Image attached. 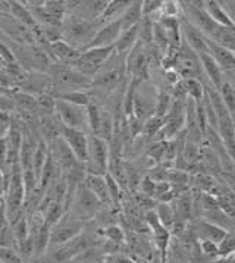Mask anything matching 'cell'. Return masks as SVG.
I'll use <instances>...</instances> for the list:
<instances>
[{"label":"cell","mask_w":235,"mask_h":263,"mask_svg":"<svg viewBox=\"0 0 235 263\" xmlns=\"http://www.w3.org/2000/svg\"><path fill=\"white\" fill-rule=\"evenodd\" d=\"M47 74L50 75V80H52V87L49 93L53 95L54 97L65 95V93L80 91V90H91V85H93L91 78L80 74L72 66L62 65V63H53Z\"/></svg>","instance_id":"6da1fadb"},{"label":"cell","mask_w":235,"mask_h":263,"mask_svg":"<svg viewBox=\"0 0 235 263\" xmlns=\"http://www.w3.org/2000/svg\"><path fill=\"white\" fill-rule=\"evenodd\" d=\"M99 28L100 27L97 21L86 20L76 13L68 12L62 25V40L69 43L80 52H84L88 49L90 43L93 42Z\"/></svg>","instance_id":"7a4b0ae2"},{"label":"cell","mask_w":235,"mask_h":263,"mask_svg":"<svg viewBox=\"0 0 235 263\" xmlns=\"http://www.w3.org/2000/svg\"><path fill=\"white\" fill-rule=\"evenodd\" d=\"M110 162V143L103 138L91 136L88 140V159L84 165L87 175L106 177Z\"/></svg>","instance_id":"3957f363"},{"label":"cell","mask_w":235,"mask_h":263,"mask_svg":"<svg viewBox=\"0 0 235 263\" xmlns=\"http://www.w3.org/2000/svg\"><path fill=\"white\" fill-rule=\"evenodd\" d=\"M102 206L103 204L100 203V200L83 182L78 185V189L75 191L68 213H71L78 221L87 222L96 218L99 211L102 209Z\"/></svg>","instance_id":"277c9868"},{"label":"cell","mask_w":235,"mask_h":263,"mask_svg":"<svg viewBox=\"0 0 235 263\" xmlns=\"http://www.w3.org/2000/svg\"><path fill=\"white\" fill-rule=\"evenodd\" d=\"M175 69L180 72L182 80L185 78H195L200 80L204 85H210L203 71V65L200 56L192 50L187 43L182 40L180 50L175 54Z\"/></svg>","instance_id":"5b68a950"},{"label":"cell","mask_w":235,"mask_h":263,"mask_svg":"<svg viewBox=\"0 0 235 263\" xmlns=\"http://www.w3.org/2000/svg\"><path fill=\"white\" fill-rule=\"evenodd\" d=\"M115 47H94L87 49L81 53L80 59L72 65V68L76 69L80 74L86 75L88 78H94L99 71L105 66V63L113 56Z\"/></svg>","instance_id":"8992f818"},{"label":"cell","mask_w":235,"mask_h":263,"mask_svg":"<svg viewBox=\"0 0 235 263\" xmlns=\"http://www.w3.org/2000/svg\"><path fill=\"white\" fill-rule=\"evenodd\" d=\"M56 115L65 128L80 129V131H84V133L90 134L87 107L72 105V103L65 102V100L56 99Z\"/></svg>","instance_id":"52a82bcc"},{"label":"cell","mask_w":235,"mask_h":263,"mask_svg":"<svg viewBox=\"0 0 235 263\" xmlns=\"http://www.w3.org/2000/svg\"><path fill=\"white\" fill-rule=\"evenodd\" d=\"M158 87L150 81H143L137 88L135 100H134V118L141 122L147 121L156 112L158 102Z\"/></svg>","instance_id":"ba28073f"},{"label":"cell","mask_w":235,"mask_h":263,"mask_svg":"<svg viewBox=\"0 0 235 263\" xmlns=\"http://www.w3.org/2000/svg\"><path fill=\"white\" fill-rule=\"evenodd\" d=\"M125 68H127V75H129V78L140 80V81H149V54H147V46L144 43H137L135 47L127 54Z\"/></svg>","instance_id":"9c48e42d"},{"label":"cell","mask_w":235,"mask_h":263,"mask_svg":"<svg viewBox=\"0 0 235 263\" xmlns=\"http://www.w3.org/2000/svg\"><path fill=\"white\" fill-rule=\"evenodd\" d=\"M84 222L78 221L71 213H66L62 221L52 228L50 235V247H59L65 242L74 240L80 234H83Z\"/></svg>","instance_id":"30bf717a"},{"label":"cell","mask_w":235,"mask_h":263,"mask_svg":"<svg viewBox=\"0 0 235 263\" xmlns=\"http://www.w3.org/2000/svg\"><path fill=\"white\" fill-rule=\"evenodd\" d=\"M88 246H90V240L83 232L78 237H75L74 240L65 242L59 247H50V249H53V252L49 253L47 256L50 257L52 263H62L74 259L75 256H81L83 253L87 252Z\"/></svg>","instance_id":"8fae6325"},{"label":"cell","mask_w":235,"mask_h":263,"mask_svg":"<svg viewBox=\"0 0 235 263\" xmlns=\"http://www.w3.org/2000/svg\"><path fill=\"white\" fill-rule=\"evenodd\" d=\"M62 138L68 144V147L72 150L74 156L76 160L83 165L87 163L88 159V140H90V134L80 131V129H72V128H65L62 131Z\"/></svg>","instance_id":"7c38bea8"},{"label":"cell","mask_w":235,"mask_h":263,"mask_svg":"<svg viewBox=\"0 0 235 263\" xmlns=\"http://www.w3.org/2000/svg\"><path fill=\"white\" fill-rule=\"evenodd\" d=\"M49 153H50V156L54 160L56 166L61 169L62 174H68L69 171H72L78 165H81L74 156L72 150L68 147V144L65 143L62 137L59 138V140H56L52 144H49Z\"/></svg>","instance_id":"4fadbf2b"},{"label":"cell","mask_w":235,"mask_h":263,"mask_svg":"<svg viewBox=\"0 0 235 263\" xmlns=\"http://www.w3.org/2000/svg\"><path fill=\"white\" fill-rule=\"evenodd\" d=\"M181 32L182 40L187 43L197 54L209 53L207 37L195 25H192L191 22L188 21L187 18H184V16L181 18Z\"/></svg>","instance_id":"5bb4252c"},{"label":"cell","mask_w":235,"mask_h":263,"mask_svg":"<svg viewBox=\"0 0 235 263\" xmlns=\"http://www.w3.org/2000/svg\"><path fill=\"white\" fill-rule=\"evenodd\" d=\"M122 32H124V30H122L121 20L106 24V25L99 28V31L96 32L93 42L90 43L88 49H94V47H115V44L118 43Z\"/></svg>","instance_id":"9a60e30c"},{"label":"cell","mask_w":235,"mask_h":263,"mask_svg":"<svg viewBox=\"0 0 235 263\" xmlns=\"http://www.w3.org/2000/svg\"><path fill=\"white\" fill-rule=\"evenodd\" d=\"M81 53L78 49L72 47L69 43L65 40H57L50 44V56L53 59L54 63H62V65H68L72 66L81 56Z\"/></svg>","instance_id":"2e32d148"},{"label":"cell","mask_w":235,"mask_h":263,"mask_svg":"<svg viewBox=\"0 0 235 263\" xmlns=\"http://www.w3.org/2000/svg\"><path fill=\"white\" fill-rule=\"evenodd\" d=\"M199 56H200V61H202V65H203V71L207 81L216 90H219V87L222 85L225 80V72L222 71V68L218 65V62L214 61L213 56L210 53H203V54H199Z\"/></svg>","instance_id":"e0dca14e"},{"label":"cell","mask_w":235,"mask_h":263,"mask_svg":"<svg viewBox=\"0 0 235 263\" xmlns=\"http://www.w3.org/2000/svg\"><path fill=\"white\" fill-rule=\"evenodd\" d=\"M194 232L195 235L202 240H207V241H213L216 244H221L224 241V238L228 235V232L224 228L214 225L209 221H200L194 225Z\"/></svg>","instance_id":"ac0fdd59"},{"label":"cell","mask_w":235,"mask_h":263,"mask_svg":"<svg viewBox=\"0 0 235 263\" xmlns=\"http://www.w3.org/2000/svg\"><path fill=\"white\" fill-rule=\"evenodd\" d=\"M207 46H209V53L213 56V59L218 62V65L222 68L224 72H229L235 69V54L231 53L224 46L218 44L213 40L207 39Z\"/></svg>","instance_id":"d6986e66"},{"label":"cell","mask_w":235,"mask_h":263,"mask_svg":"<svg viewBox=\"0 0 235 263\" xmlns=\"http://www.w3.org/2000/svg\"><path fill=\"white\" fill-rule=\"evenodd\" d=\"M88 190L96 196L103 206H110V196H109V189H107L106 177H99V175H86L84 179Z\"/></svg>","instance_id":"ffe728a7"},{"label":"cell","mask_w":235,"mask_h":263,"mask_svg":"<svg viewBox=\"0 0 235 263\" xmlns=\"http://www.w3.org/2000/svg\"><path fill=\"white\" fill-rule=\"evenodd\" d=\"M9 6V12L13 15V18L18 22H21L24 27H27L30 31H35L38 28V24L35 22L34 16H32L31 11L25 6L24 2H8Z\"/></svg>","instance_id":"44dd1931"},{"label":"cell","mask_w":235,"mask_h":263,"mask_svg":"<svg viewBox=\"0 0 235 263\" xmlns=\"http://www.w3.org/2000/svg\"><path fill=\"white\" fill-rule=\"evenodd\" d=\"M129 5H131V2H121V0H112V2H109V5H107L105 12L97 20L99 27H103V25L110 24V22L119 21L122 18V15L125 13V11L128 9Z\"/></svg>","instance_id":"7402d4cb"},{"label":"cell","mask_w":235,"mask_h":263,"mask_svg":"<svg viewBox=\"0 0 235 263\" xmlns=\"http://www.w3.org/2000/svg\"><path fill=\"white\" fill-rule=\"evenodd\" d=\"M11 97L15 102V110L18 114L37 115V96H32L19 90V91H12Z\"/></svg>","instance_id":"603a6c76"},{"label":"cell","mask_w":235,"mask_h":263,"mask_svg":"<svg viewBox=\"0 0 235 263\" xmlns=\"http://www.w3.org/2000/svg\"><path fill=\"white\" fill-rule=\"evenodd\" d=\"M206 12L210 15V18L213 20L219 27H235L234 21L231 20L229 13L226 12L224 8L222 2H214V0H209L204 3Z\"/></svg>","instance_id":"cb8c5ba5"},{"label":"cell","mask_w":235,"mask_h":263,"mask_svg":"<svg viewBox=\"0 0 235 263\" xmlns=\"http://www.w3.org/2000/svg\"><path fill=\"white\" fill-rule=\"evenodd\" d=\"M140 42V31H139V25H135V27H132V28H129L127 31H124L121 34V37H119V40L115 44V50L119 54H128L134 47H135V44Z\"/></svg>","instance_id":"d4e9b609"},{"label":"cell","mask_w":235,"mask_h":263,"mask_svg":"<svg viewBox=\"0 0 235 263\" xmlns=\"http://www.w3.org/2000/svg\"><path fill=\"white\" fill-rule=\"evenodd\" d=\"M143 2H131V5L128 6V9L125 11V13L121 18V24H122V30L127 31L129 28L139 25L140 21L143 20Z\"/></svg>","instance_id":"484cf974"},{"label":"cell","mask_w":235,"mask_h":263,"mask_svg":"<svg viewBox=\"0 0 235 263\" xmlns=\"http://www.w3.org/2000/svg\"><path fill=\"white\" fill-rule=\"evenodd\" d=\"M56 99L65 100L72 105L83 106V107H88V105L93 102L91 90H80V91H72V93H65V95L57 96Z\"/></svg>","instance_id":"4316f807"},{"label":"cell","mask_w":235,"mask_h":263,"mask_svg":"<svg viewBox=\"0 0 235 263\" xmlns=\"http://www.w3.org/2000/svg\"><path fill=\"white\" fill-rule=\"evenodd\" d=\"M158 102H156V112L154 115L159 118H166V115L169 114L172 107V99L171 91L165 90V87H158Z\"/></svg>","instance_id":"83f0119b"},{"label":"cell","mask_w":235,"mask_h":263,"mask_svg":"<svg viewBox=\"0 0 235 263\" xmlns=\"http://www.w3.org/2000/svg\"><path fill=\"white\" fill-rule=\"evenodd\" d=\"M182 84L185 87L187 96L192 99L194 102H200L203 100L204 95H206V85L195 78H185L182 80Z\"/></svg>","instance_id":"f1b7e54d"},{"label":"cell","mask_w":235,"mask_h":263,"mask_svg":"<svg viewBox=\"0 0 235 263\" xmlns=\"http://www.w3.org/2000/svg\"><path fill=\"white\" fill-rule=\"evenodd\" d=\"M56 114V97L50 93L37 96V115L50 116Z\"/></svg>","instance_id":"f546056e"},{"label":"cell","mask_w":235,"mask_h":263,"mask_svg":"<svg viewBox=\"0 0 235 263\" xmlns=\"http://www.w3.org/2000/svg\"><path fill=\"white\" fill-rule=\"evenodd\" d=\"M163 125H165V118H159V116L153 115L147 121H144L143 131H141V137L156 140V137L159 136V133L162 131Z\"/></svg>","instance_id":"4dcf8cb0"},{"label":"cell","mask_w":235,"mask_h":263,"mask_svg":"<svg viewBox=\"0 0 235 263\" xmlns=\"http://www.w3.org/2000/svg\"><path fill=\"white\" fill-rule=\"evenodd\" d=\"M156 213L159 216V221L166 230H172L173 223H175V211L172 203H158L156 206Z\"/></svg>","instance_id":"1f68e13d"},{"label":"cell","mask_w":235,"mask_h":263,"mask_svg":"<svg viewBox=\"0 0 235 263\" xmlns=\"http://www.w3.org/2000/svg\"><path fill=\"white\" fill-rule=\"evenodd\" d=\"M219 95L222 97V100L225 102V105L228 107L229 114L232 116V114L235 112V85L232 83H229L226 78L224 80L222 85L219 87Z\"/></svg>","instance_id":"d6a6232c"},{"label":"cell","mask_w":235,"mask_h":263,"mask_svg":"<svg viewBox=\"0 0 235 263\" xmlns=\"http://www.w3.org/2000/svg\"><path fill=\"white\" fill-rule=\"evenodd\" d=\"M210 40H213L218 44L224 46L225 49H228L229 52L235 54V37L232 34H229V32L226 31L224 27H218V30L212 34Z\"/></svg>","instance_id":"836d02e7"},{"label":"cell","mask_w":235,"mask_h":263,"mask_svg":"<svg viewBox=\"0 0 235 263\" xmlns=\"http://www.w3.org/2000/svg\"><path fill=\"white\" fill-rule=\"evenodd\" d=\"M0 263H27L13 247H0Z\"/></svg>","instance_id":"e575fe53"},{"label":"cell","mask_w":235,"mask_h":263,"mask_svg":"<svg viewBox=\"0 0 235 263\" xmlns=\"http://www.w3.org/2000/svg\"><path fill=\"white\" fill-rule=\"evenodd\" d=\"M102 234L107 238V241L115 242V244H121V242L125 240V235L121 227L118 225H107L106 228L102 231Z\"/></svg>","instance_id":"d590c367"},{"label":"cell","mask_w":235,"mask_h":263,"mask_svg":"<svg viewBox=\"0 0 235 263\" xmlns=\"http://www.w3.org/2000/svg\"><path fill=\"white\" fill-rule=\"evenodd\" d=\"M235 252V237L234 235H231V234H228L226 237L224 238V241L219 244V254L221 256H229V254H232Z\"/></svg>","instance_id":"8d00e7d4"},{"label":"cell","mask_w":235,"mask_h":263,"mask_svg":"<svg viewBox=\"0 0 235 263\" xmlns=\"http://www.w3.org/2000/svg\"><path fill=\"white\" fill-rule=\"evenodd\" d=\"M139 189H140V191H141V194H144V196H149V197H153V199H154L156 182H154V181H153L151 178H149L147 175H146L144 178L140 181Z\"/></svg>","instance_id":"74e56055"},{"label":"cell","mask_w":235,"mask_h":263,"mask_svg":"<svg viewBox=\"0 0 235 263\" xmlns=\"http://www.w3.org/2000/svg\"><path fill=\"white\" fill-rule=\"evenodd\" d=\"M15 112V102L11 96L3 95L0 93V114H9L13 115Z\"/></svg>","instance_id":"f35d334b"},{"label":"cell","mask_w":235,"mask_h":263,"mask_svg":"<svg viewBox=\"0 0 235 263\" xmlns=\"http://www.w3.org/2000/svg\"><path fill=\"white\" fill-rule=\"evenodd\" d=\"M9 178H11V169L0 168V197H5L6 190L9 185Z\"/></svg>","instance_id":"ab89813d"},{"label":"cell","mask_w":235,"mask_h":263,"mask_svg":"<svg viewBox=\"0 0 235 263\" xmlns=\"http://www.w3.org/2000/svg\"><path fill=\"white\" fill-rule=\"evenodd\" d=\"M202 253L206 256H218L219 254V244L213 241H207V240H202Z\"/></svg>","instance_id":"60d3db41"},{"label":"cell","mask_w":235,"mask_h":263,"mask_svg":"<svg viewBox=\"0 0 235 263\" xmlns=\"http://www.w3.org/2000/svg\"><path fill=\"white\" fill-rule=\"evenodd\" d=\"M0 168H8V144H6V138H0Z\"/></svg>","instance_id":"b9f144b4"}]
</instances>
